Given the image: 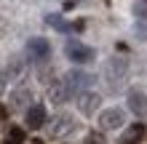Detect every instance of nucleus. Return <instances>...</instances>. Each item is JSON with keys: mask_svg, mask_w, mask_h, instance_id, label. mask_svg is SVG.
<instances>
[{"mask_svg": "<svg viewBox=\"0 0 147 144\" xmlns=\"http://www.w3.org/2000/svg\"><path fill=\"white\" fill-rule=\"evenodd\" d=\"M128 78V62L120 56H110L105 62V83L110 91H120Z\"/></svg>", "mask_w": 147, "mask_h": 144, "instance_id": "nucleus-1", "label": "nucleus"}, {"mask_svg": "<svg viewBox=\"0 0 147 144\" xmlns=\"http://www.w3.org/2000/svg\"><path fill=\"white\" fill-rule=\"evenodd\" d=\"M78 131V120L72 115H67V112H59L51 117V123H48V136L51 139H64V136H70V133Z\"/></svg>", "mask_w": 147, "mask_h": 144, "instance_id": "nucleus-2", "label": "nucleus"}, {"mask_svg": "<svg viewBox=\"0 0 147 144\" xmlns=\"http://www.w3.org/2000/svg\"><path fill=\"white\" fill-rule=\"evenodd\" d=\"M24 56L35 64H46L48 56H51V43L46 38H30L27 40V48H24Z\"/></svg>", "mask_w": 147, "mask_h": 144, "instance_id": "nucleus-3", "label": "nucleus"}, {"mask_svg": "<svg viewBox=\"0 0 147 144\" xmlns=\"http://www.w3.org/2000/svg\"><path fill=\"white\" fill-rule=\"evenodd\" d=\"M64 54H67V59H70L72 64L94 62V48H88L86 43H80V40H67L64 43Z\"/></svg>", "mask_w": 147, "mask_h": 144, "instance_id": "nucleus-4", "label": "nucleus"}, {"mask_svg": "<svg viewBox=\"0 0 147 144\" xmlns=\"http://www.w3.org/2000/svg\"><path fill=\"white\" fill-rule=\"evenodd\" d=\"M64 83L70 86L72 96H78V94H83V91H91V86H94V75L83 72V70H70V72L64 75Z\"/></svg>", "mask_w": 147, "mask_h": 144, "instance_id": "nucleus-5", "label": "nucleus"}, {"mask_svg": "<svg viewBox=\"0 0 147 144\" xmlns=\"http://www.w3.org/2000/svg\"><path fill=\"white\" fill-rule=\"evenodd\" d=\"M126 125V112L120 107H110L99 112V128L102 131H118Z\"/></svg>", "mask_w": 147, "mask_h": 144, "instance_id": "nucleus-6", "label": "nucleus"}, {"mask_svg": "<svg viewBox=\"0 0 147 144\" xmlns=\"http://www.w3.org/2000/svg\"><path fill=\"white\" fill-rule=\"evenodd\" d=\"M75 104H78V112L86 115V117H94L102 107V96L96 91H83V94L75 96Z\"/></svg>", "mask_w": 147, "mask_h": 144, "instance_id": "nucleus-7", "label": "nucleus"}, {"mask_svg": "<svg viewBox=\"0 0 147 144\" xmlns=\"http://www.w3.org/2000/svg\"><path fill=\"white\" fill-rule=\"evenodd\" d=\"M126 107H128V112L136 115V117H144L147 115V94L139 88H131L128 91V96H126Z\"/></svg>", "mask_w": 147, "mask_h": 144, "instance_id": "nucleus-8", "label": "nucleus"}, {"mask_svg": "<svg viewBox=\"0 0 147 144\" xmlns=\"http://www.w3.org/2000/svg\"><path fill=\"white\" fill-rule=\"evenodd\" d=\"M48 99H51V104H56V107H62V104H67V101L72 99V91L64 83V78L48 83Z\"/></svg>", "mask_w": 147, "mask_h": 144, "instance_id": "nucleus-9", "label": "nucleus"}, {"mask_svg": "<svg viewBox=\"0 0 147 144\" xmlns=\"http://www.w3.org/2000/svg\"><path fill=\"white\" fill-rule=\"evenodd\" d=\"M24 125H27L30 131L43 128V125H46V107L43 104H32L27 112H24Z\"/></svg>", "mask_w": 147, "mask_h": 144, "instance_id": "nucleus-10", "label": "nucleus"}, {"mask_svg": "<svg viewBox=\"0 0 147 144\" xmlns=\"http://www.w3.org/2000/svg\"><path fill=\"white\" fill-rule=\"evenodd\" d=\"M27 62H30V59H27V56H22V54H16V56L8 59V67H5L8 80H22V78H24V72H27Z\"/></svg>", "mask_w": 147, "mask_h": 144, "instance_id": "nucleus-11", "label": "nucleus"}, {"mask_svg": "<svg viewBox=\"0 0 147 144\" xmlns=\"http://www.w3.org/2000/svg\"><path fill=\"white\" fill-rule=\"evenodd\" d=\"M8 104H11V109H24V112H27V109L32 107V91L30 88H16L13 94H11V101H8Z\"/></svg>", "mask_w": 147, "mask_h": 144, "instance_id": "nucleus-12", "label": "nucleus"}, {"mask_svg": "<svg viewBox=\"0 0 147 144\" xmlns=\"http://www.w3.org/2000/svg\"><path fill=\"white\" fill-rule=\"evenodd\" d=\"M144 133H147L144 125H142V123H134V125H128V128L123 131V136L118 139V144H142Z\"/></svg>", "mask_w": 147, "mask_h": 144, "instance_id": "nucleus-13", "label": "nucleus"}, {"mask_svg": "<svg viewBox=\"0 0 147 144\" xmlns=\"http://www.w3.org/2000/svg\"><path fill=\"white\" fill-rule=\"evenodd\" d=\"M24 141H27V133H24V128H19V125H11L8 133H5V139H3V144H24Z\"/></svg>", "mask_w": 147, "mask_h": 144, "instance_id": "nucleus-14", "label": "nucleus"}, {"mask_svg": "<svg viewBox=\"0 0 147 144\" xmlns=\"http://www.w3.org/2000/svg\"><path fill=\"white\" fill-rule=\"evenodd\" d=\"M83 144H107V136L102 131H91V133H86Z\"/></svg>", "mask_w": 147, "mask_h": 144, "instance_id": "nucleus-15", "label": "nucleus"}, {"mask_svg": "<svg viewBox=\"0 0 147 144\" xmlns=\"http://www.w3.org/2000/svg\"><path fill=\"white\" fill-rule=\"evenodd\" d=\"M5 83H8V75H5V70H0V94L5 91Z\"/></svg>", "mask_w": 147, "mask_h": 144, "instance_id": "nucleus-16", "label": "nucleus"}, {"mask_svg": "<svg viewBox=\"0 0 147 144\" xmlns=\"http://www.w3.org/2000/svg\"><path fill=\"white\" fill-rule=\"evenodd\" d=\"M8 120V107H0V123Z\"/></svg>", "mask_w": 147, "mask_h": 144, "instance_id": "nucleus-17", "label": "nucleus"}, {"mask_svg": "<svg viewBox=\"0 0 147 144\" xmlns=\"http://www.w3.org/2000/svg\"><path fill=\"white\" fill-rule=\"evenodd\" d=\"M62 3H64V5H67V8H72V5H75V3H80V0H62Z\"/></svg>", "mask_w": 147, "mask_h": 144, "instance_id": "nucleus-18", "label": "nucleus"}, {"mask_svg": "<svg viewBox=\"0 0 147 144\" xmlns=\"http://www.w3.org/2000/svg\"><path fill=\"white\" fill-rule=\"evenodd\" d=\"M30 144H46V141H43V139H32Z\"/></svg>", "mask_w": 147, "mask_h": 144, "instance_id": "nucleus-19", "label": "nucleus"}]
</instances>
